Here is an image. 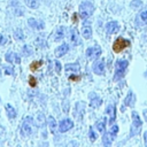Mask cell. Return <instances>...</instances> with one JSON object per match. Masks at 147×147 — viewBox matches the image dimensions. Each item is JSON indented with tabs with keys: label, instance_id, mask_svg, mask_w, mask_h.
I'll list each match as a JSON object with an SVG mask.
<instances>
[{
	"label": "cell",
	"instance_id": "6da1fadb",
	"mask_svg": "<svg viewBox=\"0 0 147 147\" xmlns=\"http://www.w3.org/2000/svg\"><path fill=\"white\" fill-rule=\"evenodd\" d=\"M127 67H129V62L126 60H117L116 61V64H115V69L116 70H115V77H114L115 80L121 79L124 76Z\"/></svg>",
	"mask_w": 147,
	"mask_h": 147
},
{
	"label": "cell",
	"instance_id": "30bf717a",
	"mask_svg": "<svg viewBox=\"0 0 147 147\" xmlns=\"http://www.w3.org/2000/svg\"><path fill=\"white\" fill-rule=\"evenodd\" d=\"M105 62L102 60H98L95 61V63L93 64V71L96 75H103L105 74Z\"/></svg>",
	"mask_w": 147,
	"mask_h": 147
},
{
	"label": "cell",
	"instance_id": "8992f818",
	"mask_svg": "<svg viewBox=\"0 0 147 147\" xmlns=\"http://www.w3.org/2000/svg\"><path fill=\"white\" fill-rule=\"evenodd\" d=\"M101 54V48L99 46H92L86 49V57L88 60H95L100 56Z\"/></svg>",
	"mask_w": 147,
	"mask_h": 147
},
{
	"label": "cell",
	"instance_id": "9a60e30c",
	"mask_svg": "<svg viewBox=\"0 0 147 147\" xmlns=\"http://www.w3.org/2000/svg\"><path fill=\"white\" fill-rule=\"evenodd\" d=\"M107 113L109 115V123H113L115 121L116 117V110H115V106L114 105H109L107 107Z\"/></svg>",
	"mask_w": 147,
	"mask_h": 147
},
{
	"label": "cell",
	"instance_id": "d4e9b609",
	"mask_svg": "<svg viewBox=\"0 0 147 147\" xmlns=\"http://www.w3.org/2000/svg\"><path fill=\"white\" fill-rule=\"evenodd\" d=\"M88 137H90V140H91L92 142H93V141H95V139H96V136H95V133H94V131H93V129H92V127H90Z\"/></svg>",
	"mask_w": 147,
	"mask_h": 147
},
{
	"label": "cell",
	"instance_id": "603a6c76",
	"mask_svg": "<svg viewBox=\"0 0 147 147\" xmlns=\"http://www.w3.org/2000/svg\"><path fill=\"white\" fill-rule=\"evenodd\" d=\"M24 1H25V5L28 7H30V8H32V9H36L39 6V3H38L37 0H24Z\"/></svg>",
	"mask_w": 147,
	"mask_h": 147
},
{
	"label": "cell",
	"instance_id": "277c9868",
	"mask_svg": "<svg viewBox=\"0 0 147 147\" xmlns=\"http://www.w3.org/2000/svg\"><path fill=\"white\" fill-rule=\"evenodd\" d=\"M117 132H118V126L117 125H113L110 127V131L107 132V133H105V136L102 138L103 145L105 146H110L111 142H113V140H114V138L117 136Z\"/></svg>",
	"mask_w": 147,
	"mask_h": 147
},
{
	"label": "cell",
	"instance_id": "7a4b0ae2",
	"mask_svg": "<svg viewBox=\"0 0 147 147\" xmlns=\"http://www.w3.org/2000/svg\"><path fill=\"white\" fill-rule=\"evenodd\" d=\"M93 10H94V7L90 1H85L79 6V15L84 21L87 20L93 14Z\"/></svg>",
	"mask_w": 147,
	"mask_h": 147
},
{
	"label": "cell",
	"instance_id": "f546056e",
	"mask_svg": "<svg viewBox=\"0 0 147 147\" xmlns=\"http://www.w3.org/2000/svg\"><path fill=\"white\" fill-rule=\"evenodd\" d=\"M3 72H5L6 75H13V74H14V70H13V68L5 67V68H3Z\"/></svg>",
	"mask_w": 147,
	"mask_h": 147
},
{
	"label": "cell",
	"instance_id": "5bb4252c",
	"mask_svg": "<svg viewBox=\"0 0 147 147\" xmlns=\"http://www.w3.org/2000/svg\"><path fill=\"white\" fill-rule=\"evenodd\" d=\"M6 61L9 63H20V56L14 52H8L6 54Z\"/></svg>",
	"mask_w": 147,
	"mask_h": 147
},
{
	"label": "cell",
	"instance_id": "484cf974",
	"mask_svg": "<svg viewBox=\"0 0 147 147\" xmlns=\"http://www.w3.org/2000/svg\"><path fill=\"white\" fill-rule=\"evenodd\" d=\"M14 36L16 37V39H18V40H22V39H23V33H22V30H21V29L16 30V31L14 32Z\"/></svg>",
	"mask_w": 147,
	"mask_h": 147
},
{
	"label": "cell",
	"instance_id": "4fadbf2b",
	"mask_svg": "<svg viewBox=\"0 0 147 147\" xmlns=\"http://www.w3.org/2000/svg\"><path fill=\"white\" fill-rule=\"evenodd\" d=\"M68 51H69V46H68V44H62V45H60V46L55 49V56H57V57L63 56L64 54L68 53Z\"/></svg>",
	"mask_w": 147,
	"mask_h": 147
},
{
	"label": "cell",
	"instance_id": "83f0119b",
	"mask_svg": "<svg viewBox=\"0 0 147 147\" xmlns=\"http://www.w3.org/2000/svg\"><path fill=\"white\" fill-rule=\"evenodd\" d=\"M29 84H30V86L34 87V86L37 85V79H36L33 76H30V77H29Z\"/></svg>",
	"mask_w": 147,
	"mask_h": 147
},
{
	"label": "cell",
	"instance_id": "3957f363",
	"mask_svg": "<svg viewBox=\"0 0 147 147\" xmlns=\"http://www.w3.org/2000/svg\"><path fill=\"white\" fill-rule=\"evenodd\" d=\"M142 122L138 115L137 111H132V125H131V132H130V137H133L136 134H138L140 132Z\"/></svg>",
	"mask_w": 147,
	"mask_h": 147
},
{
	"label": "cell",
	"instance_id": "ba28073f",
	"mask_svg": "<svg viewBox=\"0 0 147 147\" xmlns=\"http://www.w3.org/2000/svg\"><path fill=\"white\" fill-rule=\"evenodd\" d=\"M74 126V122L69 118H65V119H62L59 124V131L60 132H67L69 131L71 127Z\"/></svg>",
	"mask_w": 147,
	"mask_h": 147
},
{
	"label": "cell",
	"instance_id": "8d00e7d4",
	"mask_svg": "<svg viewBox=\"0 0 147 147\" xmlns=\"http://www.w3.org/2000/svg\"><path fill=\"white\" fill-rule=\"evenodd\" d=\"M76 17H77V15H76V14H74V15H72V21H74L75 23L77 22V20H76Z\"/></svg>",
	"mask_w": 147,
	"mask_h": 147
},
{
	"label": "cell",
	"instance_id": "44dd1931",
	"mask_svg": "<svg viewBox=\"0 0 147 147\" xmlns=\"http://www.w3.org/2000/svg\"><path fill=\"white\" fill-rule=\"evenodd\" d=\"M48 125H49V129L53 133H55V129H56V121L54 119L53 116H49L48 117Z\"/></svg>",
	"mask_w": 147,
	"mask_h": 147
},
{
	"label": "cell",
	"instance_id": "4dcf8cb0",
	"mask_svg": "<svg viewBox=\"0 0 147 147\" xmlns=\"http://www.w3.org/2000/svg\"><path fill=\"white\" fill-rule=\"evenodd\" d=\"M131 98H132V92H129V95L125 99V106H131V102H130Z\"/></svg>",
	"mask_w": 147,
	"mask_h": 147
},
{
	"label": "cell",
	"instance_id": "7c38bea8",
	"mask_svg": "<svg viewBox=\"0 0 147 147\" xmlns=\"http://www.w3.org/2000/svg\"><path fill=\"white\" fill-rule=\"evenodd\" d=\"M28 23H29V25H30L31 28H33V29H36V30H41V29H44V23H42L41 21L36 20V18H29V20H28Z\"/></svg>",
	"mask_w": 147,
	"mask_h": 147
},
{
	"label": "cell",
	"instance_id": "f1b7e54d",
	"mask_svg": "<svg viewBox=\"0 0 147 147\" xmlns=\"http://www.w3.org/2000/svg\"><path fill=\"white\" fill-rule=\"evenodd\" d=\"M100 103H101V100H100L99 98H96V96H95V99H94L93 101H91V106H92V107H98Z\"/></svg>",
	"mask_w": 147,
	"mask_h": 147
},
{
	"label": "cell",
	"instance_id": "d6986e66",
	"mask_svg": "<svg viewBox=\"0 0 147 147\" xmlns=\"http://www.w3.org/2000/svg\"><path fill=\"white\" fill-rule=\"evenodd\" d=\"M95 127L98 129L99 132H103L105 129H106V118L103 117V118H101L100 121H98V122L95 123Z\"/></svg>",
	"mask_w": 147,
	"mask_h": 147
},
{
	"label": "cell",
	"instance_id": "7402d4cb",
	"mask_svg": "<svg viewBox=\"0 0 147 147\" xmlns=\"http://www.w3.org/2000/svg\"><path fill=\"white\" fill-rule=\"evenodd\" d=\"M64 70L65 71H79V65L77 64V63H75V64H67L65 67H64Z\"/></svg>",
	"mask_w": 147,
	"mask_h": 147
},
{
	"label": "cell",
	"instance_id": "ffe728a7",
	"mask_svg": "<svg viewBox=\"0 0 147 147\" xmlns=\"http://www.w3.org/2000/svg\"><path fill=\"white\" fill-rule=\"evenodd\" d=\"M45 122H46V119H45V116H44V114H41V113L37 114L36 125H37V126H44V125H45Z\"/></svg>",
	"mask_w": 147,
	"mask_h": 147
},
{
	"label": "cell",
	"instance_id": "4316f807",
	"mask_svg": "<svg viewBox=\"0 0 147 147\" xmlns=\"http://www.w3.org/2000/svg\"><path fill=\"white\" fill-rule=\"evenodd\" d=\"M140 20H141L145 24H147V9L144 10V11H141V14H140Z\"/></svg>",
	"mask_w": 147,
	"mask_h": 147
},
{
	"label": "cell",
	"instance_id": "1f68e13d",
	"mask_svg": "<svg viewBox=\"0 0 147 147\" xmlns=\"http://www.w3.org/2000/svg\"><path fill=\"white\" fill-rule=\"evenodd\" d=\"M6 42H7V37L5 34H1L0 33V46L1 45H5Z\"/></svg>",
	"mask_w": 147,
	"mask_h": 147
},
{
	"label": "cell",
	"instance_id": "836d02e7",
	"mask_svg": "<svg viewBox=\"0 0 147 147\" xmlns=\"http://www.w3.org/2000/svg\"><path fill=\"white\" fill-rule=\"evenodd\" d=\"M55 68H56V72H60L61 71V64L59 61H55Z\"/></svg>",
	"mask_w": 147,
	"mask_h": 147
},
{
	"label": "cell",
	"instance_id": "5b68a950",
	"mask_svg": "<svg viewBox=\"0 0 147 147\" xmlns=\"http://www.w3.org/2000/svg\"><path fill=\"white\" fill-rule=\"evenodd\" d=\"M127 46H130V41H129L127 39H124V38L119 37V38H117V39L114 41V44H113V49H114L115 53H119V52H122L124 48H126Z\"/></svg>",
	"mask_w": 147,
	"mask_h": 147
},
{
	"label": "cell",
	"instance_id": "ac0fdd59",
	"mask_svg": "<svg viewBox=\"0 0 147 147\" xmlns=\"http://www.w3.org/2000/svg\"><path fill=\"white\" fill-rule=\"evenodd\" d=\"M6 111H7V115H8L9 118L16 117V110H15V108H14L13 106H10L9 103L6 105Z\"/></svg>",
	"mask_w": 147,
	"mask_h": 147
},
{
	"label": "cell",
	"instance_id": "52a82bcc",
	"mask_svg": "<svg viewBox=\"0 0 147 147\" xmlns=\"http://www.w3.org/2000/svg\"><path fill=\"white\" fill-rule=\"evenodd\" d=\"M31 123H32V118L31 117H26L25 121L23 122L22 130H21V132H22L23 136L28 137V136H30L32 133V125H31Z\"/></svg>",
	"mask_w": 147,
	"mask_h": 147
},
{
	"label": "cell",
	"instance_id": "cb8c5ba5",
	"mask_svg": "<svg viewBox=\"0 0 147 147\" xmlns=\"http://www.w3.org/2000/svg\"><path fill=\"white\" fill-rule=\"evenodd\" d=\"M42 64V61H33L31 64H30V69L31 71H36L37 69H39Z\"/></svg>",
	"mask_w": 147,
	"mask_h": 147
},
{
	"label": "cell",
	"instance_id": "d590c367",
	"mask_svg": "<svg viewBox=\"0 0 147 147\" xmlns=\"http://www.w3.org/2000/svg\"><path fill=\"white\" fill-rule=\"evenodd\" d=\"M80 79V77L78 76V77H75V76H70V80H79Z\"/></svg>",
	"mask_w": 147,
	"mask_h": 147
},
{
	"label": "cell",
	"instance_id": "2e32d148",
	"mask_svg": "<svg viewBox=\"0 0 147 147\" xmlns=\"http://www.w3.org/2000/svg\"><path fill=\"white\" fill-rule=\"evenodd\" d=\"M82 33L85 39H90L92 37V28L90 25H84L82 29Z\"/></svg>",
	"mask_w": 147,
	"mask_h": 147
},
{
	"label": "cell",
	"instance_id": "9c48e42d",
	"mask_svg": "<svg viewBox=\"0 0 147 147\" xmlns=\"http://www.w3.org/2000/svg\"><path fill=\"white\" fill-rule=\"evenodd\" d=\"M119 30V25L116 21H110L106 24V32L108 34H113V33H116L117 31Z\"/></svg>",
	"mask_w": 147,
	"mask_h": 147
},
{
	"label": "cell",
	"instance_id": "8fae6325",
	"mask_svg": "<svg viewBox=\"0 0 147 147\" xmlns=\"http://www.w3.org/2000/svg\"><path fill=\"white\" fill-rule=\"evenodd\" d=\"M64 34H65V28L64 26H59L54 32V40L55 41L62 40L64 38Z\"/></svg>",
	"mask_w": 147,
	"mask_h": 147
},
{
	"label": "cell",
	"instance_id": "e575fe53",
	"mask_svg": "<svg viewBox=\"0 0 147 147\" xmlns=\"http://www.w3.org/2000/svg\"><path fill=\"white\" fill-rule=\"evenodd\" d=\"M144 141H145V146L147 147V131H146L145 134H144Z\"/></svg>",
	"mask_w": 147,
	"mask_h": 147
},
{
	"label": "cell",
	"instance_id": "d6a6232c",
	"mask_svg": "<svg viewBox=\"0 0 147 147\" xmlns=\"http://www.w3.org/2000/svg\"><path fill=\"white\" fill-rule=\"evenodd\" d=\"M136 6H138V7L141 6V1H140V0H136V1L131 2V7H132V8H134Z\"/></svg>",
	"mask_w": 147,
	"mask_h": 147
},
{
	"label": "cell",
	"instance_id": "e0dca14e",
	"mask_svg": "<svg viewBox=\"0 0 147 147\" xmlns=\"http://www.w3.org/2000/svg\"><path fill=\"white\" fill-rule=\"evenodd\" d=\"M70 41H71L74 45H76V44L78 42V31H77L76 28H72V29L70 30Z\"/></svg>",
	"mask_w": 147,
	"mask_h": 147
}]
</instances>
